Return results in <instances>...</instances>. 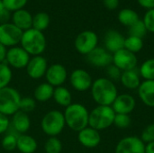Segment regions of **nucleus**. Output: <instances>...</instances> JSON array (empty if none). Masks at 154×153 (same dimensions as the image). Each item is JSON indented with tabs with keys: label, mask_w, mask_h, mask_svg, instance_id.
Instances as JSON below:
<instances>
[{
	"label": "nucleus",
	"mask_w": 154,
	"mask_h": 153,
	"mask_svg": "<svg viewBox=\"0 0 154 153\" xmlns=\"http://www.w3.org/2000/svg\"><path fill=\"white\" fill-rule=\"evenodd\" d=\"M116 114L130 115L136 106L135 98L129 94L118 95L111 106Z\"/></svg>",
	"instance_id": "16"
},
{
	"label": "nucleus",
	"mask_w": 154,
	"mask_h": 153,
	"mask_svg": "<svg viewBox=\"0 0 154 153\" xmlns=\"http://www.w3.org/2000/svg\"><path fill=\"white\" fill-rule=\"evenodd\" d=\"M143 48V41L141 38L134 37V36H128L125 38V49L133 52V53H137L142 50Z\"/></svg>",
	"instance_id": "29"
},
{
	"label": "nucleus",
	"mask_w": 154,
	"mask_h": 153,
	"mask_svg": "<svg viewBox=\"0 0 154 153\" xmlns=\"http://www.w3.org/2000/svg\"><path fill=\"white\" fill-rule=\"evenodd\" d=\"M52 98L54 99V101L57 105L63 106V107H67L70 104H72L71 93L67 87H65L63 86L54 87Z\"/></svg>",
	"instance_id": "25"
},
{
	"label": "nucleus",
	"mask_w": 154,
	"mask_h": 153,
	"mask_svg": "<svg viewBox=\"0 0 154 153\" xmlns=\"http://www.w3.org/2000/svg\"><path fill=\"white\" fill-rule=\"evenodd\" d=\"M10 19H11V14L7 9H5L3 12L0 13V24L9 23Z\"/></svg>",
	"instance_id": "42"
},
{
	"label": "nucleus",
	"mask_w": 154,
	"mask_h": 153,
	"mask_svg": "<svg viewBox=\"0 0 154 153\" xmlns=\"http://www.w3.org/2000/svg\"><path fill=\"white\" fill-rule=\"evenodd\" d=\"M88 63L97 68H107L113 63V54L105 48L97 47L87 55Z\"/></svg>",
	"instance_id": "15"
},
{
	"label": "nucleus",
	"mask_w": 154,
	"mask_h": 153,
	"mask_svg": "<svg viewBox=\"0 0 154 153\" xmlns=\"http://www.w3.org/2000/svg\"><path fill=\"white\" fill-rule=\"evenodd\" d=\"M2 147L6 151H13L17 146V137L14 134L8 133L2 140Z\"/></svg>",
	"instance_id": "34"
},
{
	"label": "nucleus",
	"mask_w": 154,
	"mask_h": 153,
	"mask_svg": "<svg viewBox=\"0 0 154 153\" xmlns=\"http://www.w3.org/2000/svg\"><path fill=\"white\" fill-rule=\"evenodd\" d=\"M13 78L11 68L6 62L0 63V89L9 86Z\"/></svg>",
	"instance_id": "30"
},
{
	"label": "nucleus",
	"mask_w": 154,
	"mask_h": 153,
	"mask_svg": "<svg viewBox=\"0 0 154 153\" xmlns=\"http://www.w3.org/2000/svg\"><path fill=\"white\" fill-rule=\"evenodd\" d=\"M51 23L50 15L45 12H39L32 16V27L35 30L43 32L46 30Z\"/></svg>",
	"instance_id": "27"
},
{
	"label": "nucleus",
	"mask_w": 154,
	"mask_h": 153,
	"mask_svg": "<svg viewBox=\"0 0 154 153\" xmlns=\"http://www.w3.org/2000/svg\"><path fill=\"white\" fill-rule=\"evenodd\" d=\"M138 96L141 101L148 107H154V80H143L139 86Z\"/></svg>",
	"instance_id": "19"
},
{
	"label": "nucleus",
	"mask_w": 154,
	"mask_h": 153,
	"mask_svg": "<svg viewBox=\"0 0 154 153\" xmlns=\"http://www.w3.org/2000/svg\"><path fill=\"white\" fill-rule=\"evenodd\" d=\"M5 8L9 12H15L20 9H23L28 0H2Z\"/></svg>",
	"instance_id": "35"
},
{
	"label": "nucleus",
	"mask_w": 154,
	"mask_h": 153,
	"mask_svg": "<svg viewBox=\"0 0 154 153\" xmlns=\"http://www.w3.org/2000/svg\"><path fill=\"white\" fill-rule=\"evenodd\" d=\"M46 82L51 85L53 87L62 86L68 78V71L66 68L60 63H54L48 67L45 73Z\"/></svg>",
	"instance_id": "13"
},
{
	"label": "nucleus",
	"mask_w": 154,
	"mask_h": 153,
	"mask_svg": "<svg viewBox=\"0 0 154 153\" xmlns=\"http://www.w3.org/2000/svg\"><path fill=\"white\" fill-rule=\"evenodd\" d=\"M36 107V100L32 97H22L20 102V111L26 114L32 112Z\"/></svg>",
	"instance_id": "36"
},
{
	"label": "nucleus",
	"mask_w": 154,
	"mask_h": 153,
	"mask_svg": "<svg viewBox=\"0 0 154 153\" xmlns=\"http://www.w3.org/2000/svg\"><path fill=\"white\" fill-rule=\"evenodd\" d=\"M54 87L47 82L41 83L36 87L33 92V98L38 102H47L52 98Z\"/></svg>",
	"instance_id": "24"
},
{
	"label": "nucleus",
	"mask_w": 154,
	"mask_h": 153,
	"mask_svg": "<svg viewBox=\"0 0 154 153\" xmlns=\"http://www.w3.org/2000/svg\"><path fill=\"white\" fill-rule=\"evenodd\" d=\"M48 67L49 66H48L47 60L43 56L38 55V56H32L30 59L25 69L27 75L31 78L40 79L45 76Z\"/></svg>",
	"instance_id": "14"
},
{
	"label": "nucleus",
	"mask_w": 154,
	"mask_h": 153,
	"mask_svg": "<svg viewBox=\"0 0 154 153\" xmlns=\"http://www.w3.org/2000/svg\"><path fill=\"white\" fill-rule=\"evenodd\" d=\"M139 74L144 80H154V58L148 59L142 63Z\"/></svg>",
	"instance_id": "28"
},
{
	"label": "nucleus",
	"mask_w": 154,
	"mask_h": 153,
	"mask_svg": "<svg viewBox=\"0 0 154 153\" xmlns=\"http://www.w3.org/2000/svg\"><path fill=\"white\" fill-rule=\"evenodd\" d=\"M23 32L12 23L0 24V43L7 47H14L20 43Z\"/></svg>",
	"instance_id": "8"
},
{
	"label": "nucleus",
	"mask_w": 154,
	"mask_h": 153,
	"mask_svg": "<svg viewBox=\"0 0 154 153\" xmlns=\"http://www.w3.org/2000/svg\"><path fill=\"white\" fill-rule=\"evenodd\" d=\"M148 32L154 33V9L148 10L143 19Z\"/></svg>",
	"instance_id": "38"
},
{
	"label": "nucleus",
	"mask_w": 154,
	"mask_h": 153,
	"mask_svg": "<svg viewBox=\"0 0 154 153\" xmlns=\"http://www.w3.org/2000/svg\"><path fill=\"white\" fill-rule=\"evenodd\" d=\"M141 140L145 143H150L154 142V124H151L147 125L142 132Z\"/></svg>",
	"instance_id": "37"
},
{
	"label": "nucleus",
	"mask_w": 154,
	"mask_h": 153,
	"mask_svg": "<svg viewBox=\"0 0 154 153\" xmlns=\"http://www.w3.org/2000/svg\"><path fill=\"white\" fill-rule=\"evenodd\" d=\"M137 2L142 7L145 9H154V0H137Z\"/></svg>",
	"instance_id": "43"
},
{
	"label": "nucleus",
	"mask_w": 154,
	"mask_h": 153,
	"mask_svg": "<svg viewBox=\"0 0 154 153\" xmlns=\"http://www.w3.org/2000/svg\"><path fill=\"white\" fill-rule=\"evenodd\" d=\"M147 32L148 31L145 27V24H144L143 21L141 19L129 27V35L130 36H134V37L143 39L146 35Z\"/></svg>",
	"instance_id": "32"
},
{
	"label": "nucleus",
	"mask_w": 154,
	"mask_h": 153,
	"mask_svg": "<svg viewBox=\"0 0 154 153\" xmlns=\"http://www.w3.org/2000/svg\"><path fill=\"white\" fill-rule=\"evenodd\" d=\"M66 126L63 113L58 110H51L44 115L41 121L42 132L49 137H57Z\"/></svg>",
	"instance_id": "5"
},
{
	"label": "nucleus",
	"mask_w": 154,
	"mask_h": 153,
	"mask_svg": "<svg viewBox=\"0 0 154 153\" xmlns=\"http://www.w3.org/2000/svg\"><path fill=\"white\" fill-rule=\"evenodd\" d=\"M97 43L98 37L97 33L90 30L83 31L79 33L74 41L76 50L86 56L97 47Z\"/></svg>",
	"instance_id": "7"
},
{
	"label": "nucleus",
	"mask_w": 154,
	"mask_h": 153,
	"mask_svg": "<svg viewBox=\"0 0 154 153\" xmlns=\"http://www.w3.org/2000/svg\"><path fill=\"white\" fill-rule=\"evenodd\" d=\"M38 148L37 141L31 135L26 133L17 136L16 149L21 153H34Z\"/></svg>",
	"instance_id": "23"
},
{
	"label": "nucleus",
	"mask_w": 154,
	"mask_h": 153,
	"mask_svg": "<svg viewBox=\"0 0 154 153\" xmlns=\"http://www.w3.org/2000/svg\"><path fill=\"white\" fill-rule=\"evenodd\" d=\"M46 153H60L62 151V143L57 137H49L44 144Z\"/></svg>",
	"instance_id": "31"
},
{
	"label": "nucleus",
	"mask_w": 154,
	"mask_h": 153,
	"mask_svg": "<svg viewBox=\"0 0 154 153\" xmlns=\"http://www.w3.org/2000/svg\"><path fill=\"white\" fill-rule=\"evenodd\" d=\"M121 71H126L136 69L138 64L137 57L134 53L125 48L113 54V63Z\"/></svg>",
	"instance_id": "10"
},
{
	"label": "nucleus",
	"mask_w": 154,
	"mask_h": 153,
	"mask_svg": "<svg viewBox=\"0 0 154 153\" xmlns=\"http://www.w3.org/2000/svg\"><path fill=\"white\" fill-rule=\"evenodd\" d=\"M125 37L122 33L116 30H109L106 32L104 38L105 49L114 54L125 48Z\"/></svg>",
	"instance_id": "18"
},
{
	"label": "nucleus",
	"mask_w": 154,
	"mask_h": 153,
	"mask_svg": "<svg viewBox=\"0 0 154 153\" xmlns=\"http://www.w3.org/2000/svg\"><path fill=\"white\" fill-rule=\"evenodd\" d=\"M12 125L19 134L26 133L31 127V120L28 114L19 110L12 116Z\"/></svg>",
	"instance_id": "22"
},
{
	"label": "nucleus",
	"mask_w": 154,
	"mask_h": 153,
	"mask_svg": "<svg viewBox=\"0 0 154 153\" xmlns=\"http://www.w3.org/2000/svg\"><path fill=\"white\" fill-rule=\"evenodd\" d=\"M116 113L112 106H97L89 112L88 126L99 131L106 130L114 124Z\"/></svg>",
	"instance_id": "4"
},
{
	"label": "nucleus",
	"mask_w": 154,
	"mask_h": 153,
	"mask_svg": "<svg viewBox=\"0 0 154 153\" xmlns=\"http://www.w3.org/2000/svg\"><path fill=\"white\" fill-rule=\"evenodd\" d=\"M132 124V119L130 115H123V114H116L114 119V125L119 129H126Z\"/></svg>",
	"instance_id": "33"
},
{
	"label": "nucleus",
	"mask_w": 154,
	"mask_h": 153,
	"mask_svg": "<svg viewBox=\"0 0 154 153\" xmlns=\"http://www.w3.org/2000/svg\"><path fill=\"white\" fill-rule=\"evenodd\" d=\"M30 59L31 56L22 47L14 46L7 50L5 62L10 68L21 69L26 68Z\"/></svg>",
	"instance_id": "9"
},
{
	"label": "nucleus",
	"mask_w": 154,
	"mask_h": 153,
	"mask_svg": "<svg viewBox=\"0 0 154 153\" xmlns=\"http://www.w3.org/2000/svg\"><path fill=\"white\" fill-rule=\"evenodd\" d=\"M120 82L127 89H130V90L138 89L139 86L142 83L139 70L137 71L136 69H134L131 70L122 71Z\"/></svg>",
	"instance_id": "21"
},
{
	"label": "nucleus",
	"mask_w": 154,
	"mask_h": 153,
	"mask_svg": "<svg viewBox=\"0 0 154 153\" xmlns=\"http://www.w3.org/2000/svg\"><path fill=\"white\" fill-rule=\"evenodd\" d=\"M5 9V5H4V4H3V1L0 0V13L3 12Z\"/></svg>",
	"instance_id": "46"
},
{
	"label": "nucleus",
	"mask_w": 154,
	"mask_h": 153,
	"mask_svg": "<svg viewBox=\"0 0 154 153\" xmlns=\"http://www.w3.org/2000/svg\"><path fill=\"white\" fill-rule=\"evenodd\" d=\"M117 18L120 23L127 27H130L131 25H133L134 23L140 20L138 14L131 8H124L120 10Z\"/></svg>",
	"instance_id": "26"
},
{
	"label": "nucleus",
	"mask_w": 154,
	"mask_h": 153,
	"mask_svg": "<svg viewBox=\"0 0 154 153\" xmlns=\"http://www.w3.org/2000/svg\"><path fill=\"white\" fill-rule=\"evenodd\" d=\"M78 140L82 146L88 149H93L97 147L101 142V135L97 130L88 126L79 132Z\"/></svg>",
	"instance_id": "17"
},
{
	"label": "nucleus",
	"mask_w": 154,
	"mask_h": 153,
	"mask_svg": "<svg viewBox=\"0 0 154 153\" xmlns=\"http://www.w3.org/2000/svg\"><path fill=\"white\" fill-rule=\"evenodd\" d=\"M69 83L75 90L79 92H85L91 88L93 79L87 70L83 69H77L71 72L69 76Z\"/></svg>",
	"instance_id": "12"
},
{
	"label": "nucleus",
	"mask_w": 154,
	"mask_h": 153,
	"mask_svg": "<svg viewBox=\"0 0 154 153\" xmlns=\"http://www.w3.org/2000/svg\"><path fill=\"white\" fill-rule=\"evenodd\" d=\"M90 91L92 98L97 106H111L118 96L115 82L107 78H98L94 80Z\"/></svg>",
	"instance_id": "1"
},
{
	"label": "nucleus",
	"mask_w": 154,
	"mask_h": 153,
	"mask_svg": "<svg viewBox=\"0 0 154 153\" xmlns=\"http://www.w3.org/2000/svg\"><path fill=\"white\" fill-rule=\"evenodd\" d=\"M20 43L30 56L42 55L46 49V38L43 32L33 28L23 32Z\"/></svg>",
	"instance_id": "3"
},
{
	"label": "nucleus",
	"mask_w": 154,
	"mask_h": 153,
	"mask_svg": "<svg viewBox=\"0 0 154 153\" xmlns=\"http://www.w3.org/2000/svg\"><path fill=\"white\" fill-rule=\"evenodd\" d=\"M12 23L21 29L23 32L32 27V15L25 9H20L14 12L11 16Z\"/></svg>",
	"instance_id": "20"
},
{
	"label": "nucleus",
	"mask_w": 154,
	"mask_h": 153,
	"mask_svg": "<svg viewBox=\"0 0 154 153\" xmlns=\"http://www.w3.org/2000/svg\"><path fill=\"white\" fill-rule=\"evenodd\" d=\"M145 153H154V142L145 144Z\"/></svg>",
	"instance_id": "45"
},
{
	"label": "nucleus",
	"mask_w": 154,
	"mask_h": 153,
	"mask_svg": "<svg viewBox=\"0 0 154 153\" xmlns=\"http://www.w3.org/2000/svg\"><path fill=\"white\" fill-rule=\"evenodd\" d=\"M64 118L66 125L75 132H79L88 126L89 112L85 106L79 103H72L65 107Z\"/></svg>",
	"instance_id": "2"
},
{
	"label": "nucleus",
	"mask_w": 154,
	"mask_h": 153,
	"mask_svg": "<svg viewBox=\"0 0 154 153\" xmlns=\"http://www.w3.org/2000/svg\"><path fill=\"white\" fill-rule=\"evenodd\" d=\"M6 54H7V48L2 43H0V63L5 62Z\"/></svg>",
	"instance_id": "44"
},
{
	"label": "nucleus",
	"mask_w": 154,
	"mask_h": 153,
	"mask_svg": "<svg viewBox=\"0 0 154 153\" xmlns=\"http://www.w3.org/2000/svg\"><path fill=\"white\" fill-rule=\"evenodd\" d=\"M106 69V74L108 76L107 78H109L110 80H112L113 82L115 81H117V80H120V78H121V74H122V71L117 68L116 67L114 64H111L109 65Z\"/></svg>",
	"instance_id": "39"
},
{
	"label": "nucleus",
	"mask_w": 154,
	"mask_h": 153,
	"mask_svg": "<svg viewBox=\"0 0 154 153\" xmlns=\"http://www.w3.org/2000/svg\"><path fill=\"white\" fill-rule=\"evenodd\" d=\"M115 153H145V143L138 136H126L118 142Z\"/></svg>",
	"instance_id": "11"
},
{
	"label": "nucleus",
	"mask_w": 154,
	"mask_h": 153,
	"mask_svg": "<svg viewBox=\"0 0 154 153\" xmlns=\"http://www.w3.org/2000/svg\"><path fill=\"white\" fill-rule=\"evenodd\" d=\"M10 126V120L8 116L0 113V134L5 133Z\"/></svg>",
	"instance_id": "40"
},
{
	"label": "nucleus",
	"mask_w": 154,
	"mask_h": 153,
	"mask_svg": "<svg viewBox=\"0 0 154 153\" xmlns=\"http://www.w3.org/2000/svg\"><path fill=\"white\" fill-rule=\"evenodd\" d=\"M20 93L12 87L0 89V113L6 116H13L20 110Z\"/></svg>",
	"instance_id": "6"
},
{
	"label": "nucleus",
	"mask_w": 154,
	"mask_h": 153,
	"mask_svg": "<svg viewBox=\"0 0 154 153\" xmlns=\"http://www.w3.org/2000/svg\"><path fill=\"white\" fill-rule=\"evenodd\" d=\"M103 4L108 10H115L119 5V0H103Z\"/></svg>",
	"instance_id": "41"
}]
</instances>
